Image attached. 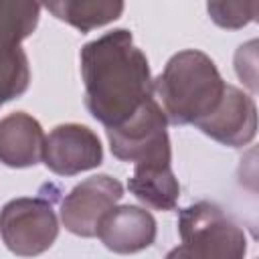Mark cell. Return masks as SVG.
Here are the masks:
<instances>
[{
	"label": "cell",
	"mask_w": 259,
	"mask_h": 259,
	"mask_svg": "<svg viewBox=\"0 0 259 259\" xmlns=\"http://www.w3.org/2000/svg\"><path fill=\"white\" fill-rule=\"evenodd\" d=\"M85 107L99 123L117 127L154 97L150 63L127 28H115L83 45L79 53Z\"/></svg>",
	"instance_id": "obj_1"
},
{
	"label": "cell",
	"mask_w": 259,
	"mask_h": 259,
	"mask_svg": "<svg viewBox=\"0 0 259 259\" xmlns=\"http://www.w3.org/2000/svg\"><path fill=\"white\" fill-rule=\"evenodd\" d=\"M225 89L227 83L214 61L198 49L172 55L154 79V93L172 125H196L206 119L221 103Z\"/></svg>",
	"instance_id": "obj_2"
},
{
	"label": "cell",
	"mask_w": 259,
	"mask_h": 259,
	"mask_svg": "<svg viewBox=\"0 0 259 259\" xmlns=\"http://www.w3.org/2000/svg\"><path fill=\"white\" fill-rule=\"evenodd\" d=\"M180 245L172 259H245V231L214 202L198 200L178 212Z\"/></svg>",
	"instance_id": "obj_3"
},
{
	"label": "cell",
	"mask_w": 259,
	"mask_h": 259,
	"mask_svg": "<svg viewBox=\"0 0 259 259\" xmlns=\"http://www.w3.org/2000/svg\"><path fill=\"white\" fill-rule=\"evenodd\" d=\"M166 115L152 97L127 121L105 130L111 154L121 162H132L136 168L172 166V148L168 138Z\"/></svg>",
	"instance_id": "obj_4"
},
{
	"label": "cell",
	"mask_w": 259,
	"mask_h": 259,
	"mask_svg": "<svg viewBox=\"0 0 259 259\" xmlns=\"http://www.w3.org/2000/svg\"><path fill=\"white\" fill-rule=\"evenodd\" d=\"M38 16L36 2H0V107L28 89L30 67L20 42L34 32Z\"/></svg>",
	"instance_id": "obj_5"
},
{
	"label": "cell",
	"mask_w": 259,
	"mask_h": 259,
	"mask_svg": "<svg viewBox=\"0 0 259 259\" xmlns=\"http://www.w3.org/2000/svg\"><path fill=\"white\" fill-rule=\"evenodd\" d=\"M0 237L18 257H36L53 247L59 237V221L53 200L45 196H20L0 210Z\"/></svg>",
	"instance_id": "obj_6"
},
{
	"label": "cell",
	"mask_w": 259,
	"mask_h": 259,
	"mask_svg": "<svg viewBox=\"0 0 259 259\" xmlns=\"http://www.w3.org/2000/svg\"><path fill=\"white\" fill-rule=\"evenodd\" d=\"M123 186L109 174H95L75 184L61 200V223L77 237H97L103 217L117 206Z\"/></svg>",
	"instance_id": "obj_7"
},
{
	"label": "cell",
	"mask_w": 259,
	"mask_h": 259,
	"mask_svg": "<svg viewBox=\"0 0 259 259\" xmlns=\"http://www.w3.org/2000/svg\"><path fill=\"white\" fill-rule=\"evenodd\" d=\"M42 162L57 176H75L103 162V146L87 125L61 123L45 136Z\"/></svg>",
	"instance_id": "obj_8"
},
{
	"label": "cell",
	"mask_w": 259,
	"mask_h": 259,
	"mask_svg": "<svg viewBox=\"0 0 259 259\" xmlns=\"http://www.w3.org/2000/svg\"><path fill=\"white\" fill-rule=\"evenodd\" d=\"M196 127L210 140L229 146L241 148L247 146L257 134V107L251 95L241 91L235 85L227 83L221 103L217 109L196 123Z\"/></svg>",
	"instance_id": "obj_9"
},
{
	"label": "cell",
	"mask_w": 259,
	"mask_h": 259,
	"mask_svg": "<svg viewBox=\"0 0 259 259\" xmlns=\"http://www.w3.org/2000/svg\"><path fill=\"white\" fill-rule=\"evenodd\" d=\"M156 233L158 227L152 212L136 204L113 206L97 229L101 243L119 255H134L148 249L156 241Z\"/></svg>",
	"instance_id": "obj_10"
},
{
	"label": "cell",
	"mask_w": 259,
	"mask_h": 259,
	"mask_svg": "<svg viewBox=\"0 0 259 259\" xmlns=\"http://www.w3.org/2000/svg\"><path fill=\"white\" fill-rule=\"evenodd\" d=\"M45 132L26 111L0 119V162L8 168H30L42 162Z\"/></svg>",
	"instance_id": "obj_11"
},
{
	"label": "cell",
	"mask_w": 259,
	"mask_h": 259,
	"mask_svg": "<svg viewBox=\"0 0 259 259\" xmlns=\"http://www.w3.org/2000/svg\"><path fill=\"white\" fill-rule=\"evenodd\" d=\"M127 188L140 202L156 210L176 208L180 196V184L172 172V166L134 170L132 178L127 180Z\"/></svg>",
	"instance_id": "obj_12"
},
{
	"label": "cell",
	"mask_w": 259,
	"mask_h": 259,
	"mask_svg": "<svg viewBox=\"0 0 259 259\" xmlns=\"http://www.w3.org/2000/svg\"><path fill=\"white\" fill-rule=\"evenodd\" d=\"M45 8L55 18L75 26L79 32H91L93 28L117 20L125 6L123 2H103V0H57V2H47Z\"/></svg>",
	"instance_id": "obj_13"
},
{
	"label": "cell",
	"mask_w": 259,
	"mask_h": 259,
	"mask_svg": "<svg viewBox=\"0 0 259 259\" xmlns=\"http://www.w3.org/2000/svg\"><path fill=\"white\" fill-rule=\"evenodd\" d=\"M257 2H208L206 10L212 22L223 28H243L257 16Z\"/></svg>",
	"instance_id": "obj_14"
},
{
	"label": "cell",
	"mask_w": 259,
	"mask_h": 259,
	"mask_svg": "<svg viewBox=\"0 0 259 259\" xmlns=\"http://www.w3.org/2000/svg\"><path fill=\"white\" fill-rule=\"evenodd\" d=\"M164 259H172V257H170V255H166V257H164Z\"/></svg>",
	"instance_id": "obj_15"
}]
</instances>
